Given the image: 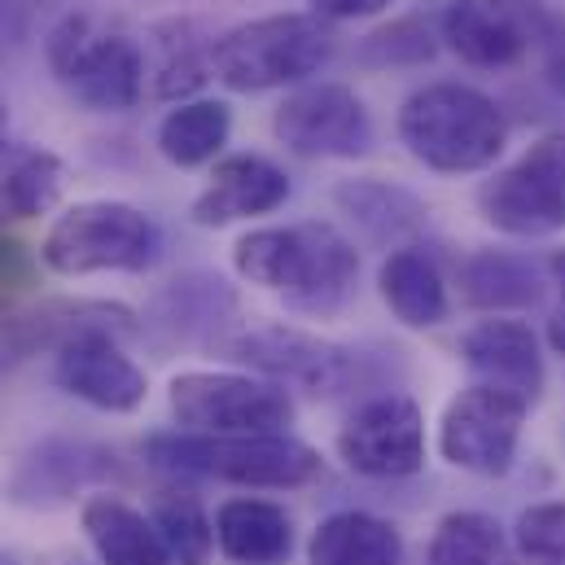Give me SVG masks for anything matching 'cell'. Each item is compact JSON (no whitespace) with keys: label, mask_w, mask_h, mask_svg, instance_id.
<instances>
[{"label":"cell","mask_w":565,"mask_h":565,"mask_svg":"<svg viewBox=\"0 0 565 565\" xmlns=\"http://www.w3.org/2000/svg\"><path fill=\"white\" fill-rule=\"evenodd\" d=\"M399 141L408 153L443 175L487 171L509 141L504 110L469 84H425L399 110Z\"/></svg>","instance_id":"6da1fadb"},{"label":"cell","mask_w":565,"mask_h":565,"mask_svg":"<svg viewBox=\"0 0 565 565\" xmlns=\"http://www.w3.org/2000/svg\"><path fill=\"white\" fill-rule=\"evenodd\" d=\"M145 456L158 469L189 478H220L233 487L289 491L320 473V451L294 434H149Z\"/></svg>","instance_id":"7a4b0ae2"},{"label":"cell","mask_w":565,"mask_h":565,"mask_svg":"<svg viewBox=\"0 0 565 565\" xmlns=\"http://www.w3.org/2000/svg\"><path fill=\"white\" fill-rule=\"evenodd\" d=\"M338 35L316 13H268L237 22L215 35L211 62L215 79L233 93H273L285 84H307L329 66Z\"/></svg>","instance_id":"3957f363"},{"label":"cell","mask_w":565,"mask_h":565,"mask_svg":"<svg viewBox=\"0 0 565 565\" xmlns=\"http://www.w3.org/2000/svg\"><path fill=\"white\" fill-rule=\"evenodd\" d=\"M44 57L66 93L88 110L124 115L145 97L141 44L97 13H66L44 40Z\"/></svg>","instance_id":"277c9868"},{"label":"cell","mask_w":565,"mask_h":565,"mask_svg":"<svg viewBox=\"0 0 565 565\" xmlns=\"http://www.w3.org/2000/svg\"><path fill=\"white\" fill-rule=\"evenodd\" d=\"M162 255L158 224L132 202H75L66 206L44 246L40 259L57 277H93V273H145Z\"/></svg>","instance_id":"5b68a950"},{"label":"cell","mask_w":565,"mask_h":565,"mask_svg":"<svg viewBox=\"0 0 565 565\" xmlns=\"http://www.w3.org/2000/svg\"><path fill=\"white\" fill-rule=\"evenodd\" d=\"M171 417L189 434H285L294 399L259 373H180L167 391Z\"/></svg>","instance_id":"8992f818"},{"label":"cell","mask_w":565,"mask_h":565,"mask_svg":"<svg viewBox=\"0 0 565 565\" xmlns=\"http://www.w3.org/2000/svg\"><path fill=\"white\" fill-rule=\"evenodd\" d=\"M220 351L237 364H250L259 377L281 382L285 391H302L316 399H333L360 382V351L338 347L329 338L302 333L294 324H255L224 333Z\"/></svg>","instance_id":"52a82bcc"},{"label":"cell","mask_w":565,"mask_h":565,"mask_svg":"<svg viewBox=\"0 0 565 565\" xmlns=\"http://www.w3.org/2000/svg\"><path fill=\"white\" fill-rule=\"evenodd\" d=\"M482 220L504 237H553L565 228V132H548L513 167L478 189Z\"/></svg>","instance_id":"ba28073f"},{"label":"cell","mask_w":565,"mask_h":565,"mask_svg":"<svg viewBox=\"0 0 565 565\" xmlns=\"http://www.w3.org/2000/svg\"><path fill=\"white\" fill-rule=\"evenodd\" d=\"M526 413H531V404L522 395L473 382L460 395H451V404L443 408L438 451H443L447 465H456L465 473L500 478V473L513 469Z\"/></svg>","instance_id":"9c48e42d"},{"label":"cell","mask_w":565,"mask_h":565,"mask_svg":"<svg viewBox=\"0 0 565 565\" xmlns=\"http://www.w3.org/2000/svg\"><path fill=\"white\" fill-rule=\"evenodd\" d=\"M553 18L540 0H451L438 13V35L465 66L495 71L544 49Z\"/></svg>","instance_id":"30bf717a"},{"label":"cell","mask_w":565,"mask_h":565,"mask_svg":"<svg viewBox=\"0 0 565 565\" xmlns=\"http://www.w3.org/2000/svg\"><path fill=\"white\" fill-rule=\"evenodd\" d=\"M277 141L298 158H364L373 119L347 84H302L273 115Z\"/></svg>","instance_id":"8fae6325"},{"label":"cell","mask_w":565,"mask_h":565,"mask_svg":"<svg viewBox=\"0 0 565 565\" xmlns=\"http://www.w3.org/2000/svg\"><path fill=\"white\" fill-rule=\"evenodd\" d=\"M338 456L364 478H413L425 469V417L408 395H377L351 413Z\"/></svg>","instance_id":"7c38bea8"},{"label":"cell","mask_w":565,"mask_h":565,"mask_svg":"<svg viewBox=\"0 0 565 565\" xmlns=\"http://www.w3.org/2000/svg\"><path fill=\"white\" fill-rule=\"evenodd\" d=\"M53 377L66 395L97 413H137L149 395L145 369L124 351L119 338H79L57 351Z\"/></svg>","instance_id":"4fadbf2b"},{"label":"cell","mask_w":565,"mask_h":565,"mask_svg":"<svg viewBox=\"0 0 565 565\" xmlns=\"http://www.w3.org/2000/svg\"><path fill=\"white\" fill-rule=\"evenodd\" d=\"M355 281H360L355 246L333 224H320V220L298 224V273H294V285L281 294L285 307L329 320L351 302Z\"/></svg>","instance_id":"5bb4252c"},{"label":"cell","mask_w":565,"mask_h":565,"mask_svg":"<svg viewBox=\"0 0 565 565\" xmlns=\"http://www.w3.org/2000/svg\"><path fill=\"white\" fill-rule=\"evenodd\" d=\"M460 360L473 369L478 382L500 386L535 404L544 395V355L540 338L526 320L513 316H487L460 333Z\"/></svg>","instance_id":"9a60e30c"},{"label":"cell","mask_w":565,"mask_h":565,"mask_svg":"<svg viewBox=\"0 0 565 565\" xmlns=\"http://www.w3.org/2000/svg\"><path fill=\"white\" fill-rule=\"evenodd\" d=\"M285 198H289V175L273 158L233 153V158L215 162V171H211L206 189L193 198L189 215L202 228H228V224L277 211V206H285Z\"/></svg>","instance_id":"2e32d148"},{"label":"cell","mask_w":565,"mask_h":565,"mask_svg":"<svg viewBox=\"0 0 565 565\" xmlns=\"http://www.w3.org/2000/svg\"><path fill=\"white\" fill-rule=\"evenodd\" d=\"M233 316H237L233 285L224 277H211V273L175 277L149 307V324L167 342H211V347H220Z\"/></svg>","instance_id":"e0dca14e"},{"label":"cell","mask_w":565,"mask_h":565,"mask_svg":"<svg viewBox=\"0 0 565 565\" xmlns=\"http://www.w3.org/2000/svg\"><path fill=\"white\" fill-rule=\"evenodd\" d=\"M215 548L237 565H281L294 553V522L273 500L237 495L215 513Z\"/></svg>","instance_id":"ac0fdd59"},{"label":"cell","mask_w":565,"mask_h":565,"mask_svg":"<svg viewBox=\"0 0 565 565\" xmlns=\"http://www.w3.org/2000/svg\"><path fill=\"white\" fill-rule=\"evenodd\" d=\"M84 535L93 544V553L102 557V565H171L158 526L145 518L141 509H132L128 500L102 491L88 495L79 509Z\"/></svg>","instance_id":"d6986e66"},{"label":"cell","mask_w":565,"mask_h":565,"mask_svg":"<svg viewBox=\"0 0 565 565\" xmlns=\"http://www.w3.org/2000/svg\"><path fill=\"white\" fill-rule=\"evenodd\" d=\"M333 202L338 211L377 246H391V242H408L413 233L425 228V202L417 193H408L404 184H391V180H342L333 189Z\"/></svg>","instance_id":"ffe728a7"},{"label":"cell","mask_w":565,"mask_h":565,"mask_svg":"<svg viewBox=\"0 0 565 565\" xmlns=\"http://www.w3.org/2000/svg\"><path fill=\"white\" fill-rule=\"evenodd\" d=\"M149 40H153V97L158 102L180 106L215 75V62H211L215 35H206L202 22L167 18L149 31Z\"/></svg>","instance_id":"44dd1931"},{"label":"cell","mask_w":565,"mask_h":565,"mask_svg":"<svg viewBox=\"0 0 565 565\" xmlns=\"http://www.w3.org/2000/svg\"><path fill=\"white\" fill-rule=\"evenodd\" d=\"M311 565H404V535L373 513H329L307 544Z\"/></svg>","instance_id":"7402d4cb"},{"label":"cell","mask_w":565,"mask_h":565,"mask_svg":"<svg viewBox=\"0 0 565 565\" xmlns=\"http://www.w3.org/2000/svg\"><path fill=\"white\" fill-rule=\"evenodd\" d=\"M460 294L478 311L509 316V311L535 307L544 298V277L522 255H509V250H473L460 264Z\"/></svg>","instance_id":"603a6c76"},{"label":"cell","mask_w":565,"mask_h":565,"mask_svg":"<svg viewBox=\"0 0 565 565\" xmlns=\"http://www.w3.org/2000/svg\"><path fill=\"white\" fill-rule=\"evenodd\" d=\"M377 289L386 298V307L395 311L399 324L408 329H434L447 320V285L443 273L434 268V259L417 246H399L391 250V259L377 273Z\"/></svg>","instance_id":"cb8c5ba5"},{"label":"cell","mask_w":565,"mask_h":565,"mask_svg":"<svg viewBox=\"0 0 565 565\" xmlns=\"http://www.w3.org/2000/svg\"><path fill=\"white\" fill-rule=\"evenodd\" d=\"M233 132V110L224 102H180L162 124H158V153L171 167H202L215 162V153L228 145Z\"/></svg>","instance_id":"d4e9b609"},{"label":"cell","mask_w":565,"mask_h":565,"mask_svg":"<svg viewBox=\"0 0 565 565\" xmlns=\"http://www.w3.org/2000/svg\"><path fill=\"white\" fill-rule=\"evenodd\" d=\"M425 565H518V553L495 518L487 513H447L434 526Z\"/></svg>","instance_id":"484cf974"},{"label":"cell","mask_w":565,"mask_h":565,"mask_svg":"<svg viewBox=\"0 0 565 565\" xmlns=\"http://www.w3.org/2000/svg\"><path fill=\"white\" fill-rule=\"evenodd\" d=\"M88 447H71V443H49L35 456L22 460L18 478H13V500L18 504H62L88 473H97L102 465L88 460Z\"/></svg>","instance_id":"4316f807"},{"label":"cell","mask_w":565,"mask_h":565,"mask_svg":"<svg viewBox=\"0 0 565 565\" xmlns=\"http://www.w3.org/2000/svg\"><path fill=\"white\" fill-rule=\"evenodd\" d=\"M162 535V548L171 565H206L215 553V522L206 518V509L184 495V491H167L153 500V518H149Z\"/></svg>","instance_id":"83f0119b"},{"label":"cell","mask_w":565,"mask_h":565,"mask_svg":"<svg viewBox=\"0 0 565 565\" xmlns=\"http://www.w3.org/2000/svg\"><path fill=\"white\" fill-rule=\"evenodd\" d=\"M443 35H438V18L429 13H404L382 22L377 31H369L360 40V62L373 71H391V66H422L438 53Z\"/></svg>","instance_id":"f1b7e54d"},{"label":"cell","mask_w":565,"mask_h":565,"mask_svg":"<svg viewBox=\"0 0 565 565\" xmlns=\"http://www.w3.org/2000/svg\"><path fill=\"white\" fill-rule=\"evenodd\" d=\"M62 198V158L49 149H26L13 158V167L0 180V206L18 220L53 211Z\"/></svg>","instance_id":"f546056e"},{"label":"cell","mask_w":565,"mask_h":565,"mask_svg":"<svg viewBox=\"0 0 565 565\" xmlns=\"http://www.w3.org/2000/svg\"><path fill=\"white\" fill-rule=\"evenodd\" d=\"M298 264V228H255L233 246V268L259 289L285 294Z\"/></svg>","instance_id":"4dcf8cb0"},{"label":"cell","mask_w":565,"mask_h":565,"mask_svg":"<svg viewBox=\"0 0 565 565\" xmlns=\"http://www.w3.org/2000/svg\"><path fill=\"white\" fill-rule=\"evenodd\" d=\"M518 565H565V504H531L513 526Z\"/></svg>","instance_id":"1f68e13d"},{"label":"cell","mask_w":565,"mask_h":565,"mask_svg":"<svg viewBox=\"0 0 565 565\" xmlns=\"http://www.w3.org/2000/svg\"><path fill=\"white\" fill-rule=\"evenodd\" d=\"M544 273H548V285L557 289V302H553V311H548V347H553L557 355H565V250H553V255H548Z\"/></svg>","instance_id":"d6a6232c"},{"label":"cell","mask_w":565,"mask_h":565,"mask_svg":"<svg viewBox=\"0 0 565 565\" xmlns=\"http://www.w3.org/2000/svg\"><path fill=\"white\" fill-rule=\"evenodd\" d=\"M307 4H311V13L324 18V22H355V18L382 13L391 0H307Z\"/></svg>","instance_id":"836d02e7"},{"label":"cell","mask_w":565,"mask_h":565,"mask_svg":"<svg viewBox=\"0 0 565 565\" xmlns=\"http://www.w3.org/2000/svg\"><path fill=\"white\" fill-rule=\"evenodd\" d=\"M544 79L557 97H565V18H553V31L544 40Z\"/></svg>","instance_id":"e575fe53"},{"label":"cell","mask_w":565,"mask_h":565,"mask_svg":"<svg viewBox=\"0 0 565 565\" xmlns=\"http://www.w3.org/2000/svg\"><path fill=\"white\" fill-rule=\"evenodd\" d=\"M44 0H0V40H22Z\"/></svg>","instance_id":"d590c367"},{"label":"cell","mask_w":565,"mask_h":565,"mask_svg":"<svg viewBox=\"0 0 565 565\" xmlns=\"http://www.w3.org/2000/svg\"><path fill=\"white\" fill-rule=\"evenodd\" d=\"M9 153V106H4V97H0V158Z\"/></svg>","instance_id":"8d00e7d4"},{"label":"cell","mask_w":565,"mask_h":565,"mask_svg":"<svg viewBox=\"0 0 565 565\" xmlns=\"http://www.w3.org/2000/svg\"><path fill=\"white\" fill-rule=\"evenodd\" d=\"M0 565H22V562H18L13 553H0Z\"/></svg>","instance_id":"74e56055"},{"label":"cell","mask_w":565,"mask_h":565,"mask_svg":"<svg viewBox=\"0 0 565 565\" xmlns=\"http://www.w3.org/2000/svg\"><path fill=\"white\" fill-rule=\"evenodd\" d=\"M0 215H4V206H0Z\"/></svg>","instance_id":"f35d334b"}]
</instances>
